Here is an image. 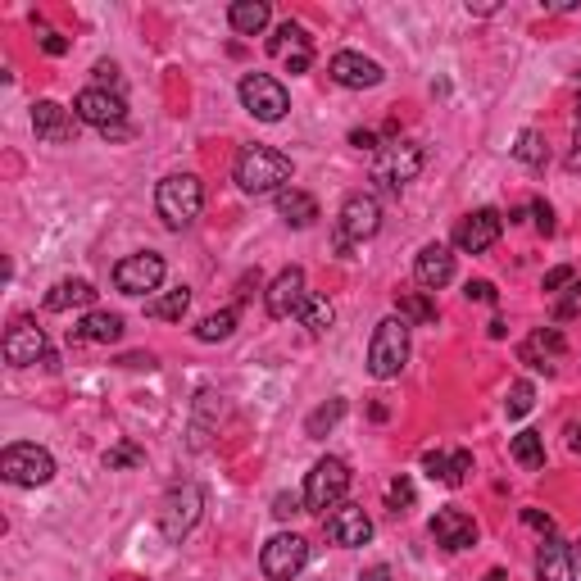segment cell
<instances>
[{
    "mask_svg": "<svg viewBox=\"0 0 581 581\" xmlns=\"http://www.w3.org/2000/svg\"><path fill=\"white\" fill-rule=\"evenodd\" d=\"M300 500H305V495H277L273 513H277V518H291V513H300Z\"/></svg>",
    "mask_w": 581,
    "mask_h": 581,
    "instance_id": "44",
    "label": "cell"
},
{
    "mask_svg": "<svg viewBox=\"0 0 581 581\" xmlns=\"http://www.w3.org/2000/svg\"><path fill=\"white\" fill-rule=\"evenodd\" d=\"M191 309V291L187 286H178V291H164V296L146 300V314L150 318H164V323H182Z\"/></svg>",
    "mask_w": 581,
    "mask_h": 581,
    "instance_id": "28",
    "label": "cell"
},
{
    "mask_svg": "<svg viewBox=\"0 0 581 581\" xmlns=\"http://www.w3.org/2000/svg\"><path fill=\"white\" fill-rule=\"evenodd\" d=\"M268 19H273L268 0H237V5L227 10V23H232V32H241V37H259V32L268 28Z\"/></svg>",
    "mask_w": 581,
    "mask_h": 581,
    "instance_id": "26",
    "label": "cell"
},
{
    "mask_svg": "<svg viewBox=\"0 0 581 581\" xmlns=\"http://www.w3.org/2000/svg\"><path fill=\"white\" fill-rule=\"evenodd\" d=\"M468 473H473V454L454 450L450 454V482H445V486H463V477H468Z\"/></svg>",
    "mask_w": 581,
    "mask_h": 581,
    "instance_id": "39",
    "label": "cell"
},
{
    "mask_svg": "<svg viewBox=\"0 0 581 581\" xmlns=\"http://www.w3.org/2000/svg\"><path fill=\"white\" fill-rule=\"evenodd\" d=\"M532 214H536V227L550 237V232H554V209L545 205V200H532Z\"/></svg>",
    "mask_w": 581,
    "mask_h": 581,
    "instance_id": "43",
    "label": "cell"
},
{
    "mask_svg": "<svg viewBox=\"0 0 581 581\" xmlns=\"http://www.w3.org/2000/svg\"><path fill=\"white\" fill-rule=\"evenodd\" d=\"M237 187L246 191V196H277V191H286V182H291V159L282 155V150L273 146H246L237 155Z\"/></svg>",
    "mask_w": 581,
    "mask_h": 581,
    "instance_id": "1",
    "label": "cell"
},
{
    "mask_svg": "<svg viewBox=\"0 0 581 581\" xmlns=\"http://www.w3.org/2000/svg\"><path fill=\"white\" fill-rule=\"evenodd\" d=\"M532 404H536V386L532 382H513L509 386V400H504V414L522 418V414H532Z\"/></svg>",
    "mask_w": 581,
    "mask_h": 581,
    "instance_id": "35",
    "label": "cell"
},
{
    "mask_svg": "<svg viewBox=\"0 0 581 581\" xmlns=\"http://www.w3.org/2000/svg\"><path fill=\"white\" fill-rule=\"evenodd\" d=\"M386 504H391L395 513L414 509V482H409V477H395V482H391V491H386Z\"/></svg>",
    "mask_w": 581,
    "mask_h": 581,
    "instance_id": "37",
    "label": "cell"
},
{
    "mask_svg": "<svg viewBox=\"0 0 581 581\" xmlns=\"http://www.w3.org/2000/svg\"><path fill=\"white\" fill-rule=\"evenodd\" d=\"M500 232H504L500 209H473V214L459 218V227H454V246L463 255H482V250H491L500 241Z\"/></svg>",
    "mask_w": 581,
    "mask_h": 581,
    "instance_id": "14",
    "label": "cell"
},
{
    "mask_svg": "<svg viewBox=\"0 0 581 581\" xmlns=\"http://www.w3.org/2000/svg\"><path fill=\"white\" fill-rule=\"evenodd\" d=\"M572 568H577V577H581V536L572 541Z\"/></svg>",
    "mask_w": 581,
    "mask_h": 581,
    "instance_id": "52",
    "label": "cell"
},
{
    "mask_svg": "<svg viewBox=\"0 0 581 581\" xmlns=\"http://www.w3.org/2000/svg\"><path fill=\"white\" fill-rule=\"evenodd\" d=\"M78 114H69V109L60 105V100H37L32 105V132H37V141H46V146H64V141L78 137Z\"/></svg>",
    "mask_w": 581,
    "mask_h": 581,
    "instance_id": "16",
    "label": "cell"
},
{
    "mask_svg": "<svg viewBox=\"0 0 581 581\" xmlns=\"http://www.w3.org/2000/svg\"><path fill=\"white\" fill-rule=\"evenodd\" d=\"M522 522L536 527V532H545V536H554V518H550V513H541V509H522Z\"/></svg>",
    "mask_w": 581,
    "mask_h": 581,
    "instance_id": "42",
    "label": "cell"
},
{
    "mask_svg": "<svg viewBox=\"0 0 581 581\" xmlns=\"http://www.w3.org/2000/svg\"><path fill=\"white\" fill-rule=\"evenodd\" d=\"M96 300V286L87 282V277H64V282L50 286V296H46V309L50 314H64V309H82Z\"/></svg>",
    "mask_w": 581,
    "mask_h": 581,
    "instance_id": "24",
    "label": "cell"
},
{
    "mask_svg": "<svg viewBox=\"0 0 581 581\" xmlns=\"http://www.w3.org/2000/svg\"><path fill=\"white\" fill-rule=\"evenodd\" d=\"M486 581H509V577H504V572L495 568V572H486Z\"/></svg>",
    "mask_w": 581,
    "mask_h": 581,
    "instance_id": "54",
    "label": "cell"
},
{
    "mask_svg": "<svg viewBox=\"0 0 581 581\" xmlns=\"http://www.w3.org/2000/svg\"><path fill=\"white\" fill-rule=\"evenodd\" d=\"M341 418H345V400H327L323 409H314V414L305 418V432L318 441V436H327L336 423H341Z\"/></svg>",
    "mask_w": 581,
    "mask_h": 581,
    "instance_id": "34",
    "label": "cell"
},
{
    "mask_svg": "<svg viewBox=\"0 0 581 581\" xmlns=\"http://www.w3.org/2000/svg\"><path fill=\"white\" fill-rule=\"evenodd\" d=\"M5 364L10 368H32V364H50V341L32 318H19L5 336Z\"/></svg>",
    "mask_w": 581,
    "mask_h": 581,
    "instance_id": "13",
    "label": "cell"
},
{
    "mask_svg": "<svg viewBox=\"0 0 581 581\" xmlns=\"http://www.w3.org/2000/svg\"><path fill=\"white\" fill-rule=\"evenodd\" d=\"M327 73H332L336 87H350V91H368L386 78L382 64L368 60V55H359V50H336L332 64H327Z\"/></svg>",
    "mask_w": 581,
    "mask_h": 581,
    "instance_id": "15",
    "label": "cell"
},
{
    "mask_svg": "<svg viewBox=\"0 0 581 581\" xmlns=\"http://www.w3.org/2000/svg\"><path fill=\"white\" fill-rule=\"evenodd\" d=\"M0 477L10 486H46L50 477H55V459H50V450H41V445H5V454H0Z\"/></svg>",
    "mask_w": 581,
    "mask_h": 581,
    "instance_id": "8",
    "label": "cell"
},
{
    "mask_svg": "<svg viewBox=\"0 0 581 581\" xmlns=\"http://www.w3.org/2000/svg\"><path fill=\"white\" fill-rule=\"evenodd\" d=\"M123 336V318L109 314V309H96V314H87L78 327H73V341H87V345H109Z\"/></svg>",
    "mask_w": 581,
    "mask_h": 581,
    "instance_id": "25",
    "label": "cell"
},
{
    "mask_svg": "<svg viewBox=\"0 0 581 581\" xmlns=\"http://www.w3.org/2000/svg\"><path fill=\"white\" fill-rule=\"evenodd\" d=\"M155 209H159V218H164V227H173V232L191 227L200 218V209H205V187H200V178L196 173H173V178H164L155 187Z\"/></svg>",
    "mask_w": 581,
    "mask_h": 581,
    "instance_id": "2",
    "label": "cell"
},
{
    "mask_svg": "<svg viewBox=\"0 0 581 581\" xmlns=\"http://www.w3.org/2000/svg\"><path fill=\"white\" fill-rule=\"evenodd\" d=\"M423 468H427V477H436V482H450V454L427 450L423 454Z\"/></svg>",
    "mask_w": 581,
    "mask_h": 581,
    "instance_id": "38",
    "label": "cell"
},
{
    "mask_svg": "<svg viewBox=\"0 0 581 581\" xmlns=\"http://www.w3.org/2000/svg\"><path fill=\"white\" fill-rule=\"evenodd\" d=\"M577 309H581V282H572V286H568V296H563L559 305H554V318H559V323H568V318L577 314Z\"/></svg>",
    "mask_w": 581,
    "mask_h": 581,
    "instance_id": "40",
    "label": "cell"
},
{
    "mask_svg": "<svg viewBox=\"0 0 581 581\" xmlns=\"http://www.w3.org/2000/svg\"><path fill=\"white\" fill-rule=\"evenodd\" d=\"M200 513H205V491H200L196 482H178L164 495V504H159V536H164L168 545H182L196 532Z\"/></svg>",
    "mask_w": 581,
    "mask_h": 581,
    "instance_id": "4",
    "label": "cell"
},
{
    "mask_svg": "<svg viewBox=\"0 0 581 581\" xmlns=\"http://www.w3.org/2000/svg\"><path fill=\"white\" fill-rule=\"evenodd\" d=\"M513 159H518V164H527V168H545V164H550V146H545V137L536 128H527V132H518Z\"/></svg>",
    "mask_w": 581,
    "mask_h": 581,
    "instance_id": "29",
    "label": "cell"
},
{
    "mask_svg": "<svg viewBox=\"0 0 581 581\" xmlns=\"http://www.w3.org/2000/svg\"><path fill=\"white\" fill-rule=\"evenodd\" d=\"M432 541L441 545V550H450V554H459V550H468V545H477V522L468 518V513H459V509H441L432 518Z\"/></svg>",
    "mask_w": 581,
    "mask_h": 581,
    "instance_id": "19",
    "label": "cell"
},
{
    "mask_svg": "<svg viewBox=\"0 0 581 581\" xmlns=\"http://www.w3.org/2000/svg\"><path fill=\"white\" fill-rule=\"evenodd\" d=\"M572 282H577V273H572V268L563 264V268H554V273H545L541 291H563V286H572Z\"/></svg>",
    "mask_w": 581,
    "mask_h": 581,
    "instance_id": "41",
    "label": "cell"
},
{
    "mask_svg": "<svg viewBox=\"0 0 581 581\" xmlns=\"http://www.w3.org/2000/svg\"><path fill=\"white\" fill-rule=\"evenodd\" d=\"M345 491H350V463L327 454V459H318L305 477V509L309 513L336 509V504L345 500Z\"/></svg>",
    "mask_w": 581,
    "mask_h": 581,
    "instance_id": "6",
    "label": "cell"
},
{
    "mask_svg": "<svg viewBox=\"0 0 581 581\" xmlns=\"http://www.w3.org/2000/svg\"><path fill=\"white\" fill-rule=\"evenodd\" d=\"M264 300H268V318H291V314H300V305L309 300V291H305V268H282V273L273 277V286L264 291Z\"/></svg>",
    "mask_w": 581,
    "mask_h": 581,
    "instance_id": "17",
    "label": "cell"
},
{
    "mask_svg": "<svg viewBox=\"0 0 581 581\" xmlns=\"http://www.w3.org/2000/svg\"><path fill=\"white\" fill-rule=\"evenodd\" d=\"M536 581H577L572 568V545L559 536H545L541 550H536Z\"/></svg>",
    "mask_w": 581,
    "mask_h": 581,
    "instance_id": "23",
    "label": "cell"
},
{
    "mask_svg": "<svg viewBox=\"0 0 581 581\" xmlns=\"http://www.w3.org/2000/svg\"><path fill=\"white\" fill-rule=\"evenodd\" d=\"M572 114H577V128H581V87H577V109H572Z\"/></svg>",
    "mask_w": 581,
    "mask_h": 581,
    "instance_id": "55",
    "label": "cell"
},
{
    "mask_svg": "<svg viewBox=\"0 0 581 581\" xmlns=\"http://www.w3.org/2000/svg\"><path fill=\"white\" fill-rule=\"evenodd\" d=\"M418 173H423V146H414V141H391L373 159V182H382L391 196H400Z\"/></svg>",
    "mask_w": 581,
    "mask_h": 581,
    "instance_id": "7",
    "label": "cell"
},
{
    "mask_svg": "<svg viewBox=\"0 0 581 581\" xmlns=\"http://www.w3.org/2000/svg\"><path fill=\"white\" fill-rule=\"evenodd\" d=\"M114 82H119V69H114V64H109V60H100L96 64V87H114Z\"/></svg>",
    "mask_w": 581,
    "mask_h": 581,
    "instance_id": "45",
    "label": "cell"
},
{
    "mask_svg": "<svg viewBox=\"0 0 581 581\" xmlns=\"http://www.w3.org/2000/svg\"><path fill=\"white\" fill-rule=\"evenodd\" d=\"M164 255H155V250H141V255H128L114 264V286H119L123 296H150V291H159L164 286Z\"/></svg>",
    "mask_w": 581,
    "mask_h": 581,
    "instance_id": "12",
    "label": "cell"
},
{
    "mask_svg": "<svg viewBox=\"0 0 581 581\" xmlns=\"http://www.w3.org/2000/svg\"><path fill=\"white\" fill-rule=\"evenodd\" d=\"M359 581H391V568H386V563H373V568H368Z\"/></svg>",
    "mask_w": 581,
    "mask_h": 581,
    "instance_id": "50",
    "label": "cell"
},
{
    "mask_svg": "<svg viewBox=\"0 0 581 581\" xmlns=\"http://www.w3.org/2000/svg\"><path fill=\"white\" fill-rule=\"evenodd\" d=\"M509 450H513V459H518L522 468H532V473H536V468H545V436L541 432H518Z\"/></svg>",
    "mask_w": 581,
    "mask_h": 581,
    "instance_id": "30",
    "label": "cell"
},
{
    "mask_svg": "<svg viewBox=\"0 0 581 581\" xmlns=\"http://www.w3.org/2000/svg\"><path fill=\"white\" fill-rule=\"evenodd\" d=\"M327 536L341 550H359V545L373 541V518L364 509H355V504H336V513L327 518Z\"/></svg>",
    "mask_w": 581,
    "mask_h": 581,
    "instance_id": "18",
    "label": "cell"
},
{
    "mask_svg": "<svg viewBox=\"0 0 581 581\" xmlns=\"http://www.w3.org/2000/svg\"><path fill=\"white\" fill-rule=\"evenodd\" d=\"M414 277H418V286H423V291H441V286H450L454 282V255H450V246L432 241V246L418 250Z\"/></svg>",
    "mask_w": 581,
    "mask_h": 581,
    "instance_id": "22",
    "label": "cell"
},
{
    "mask_svg": "<svg viewBox=\"0 0 581 581\" xmlns=\"http://www.w3.org/2000/svg\"><path fill=\"white\" fill-rule=\"evenodd\" d=\"M400 318L409 327H414V323H436L432 296H427V291H404V296H400Z\"/></svg>",
    "mask_w": 581,
    "mask_h": 581,
    "instance_id": "33",
    "label": "cell"
},
{
    "mask_svg": "<svg viewBox=\"0 0 581 581\" xmlns=\"http://www.w3.org/2000/svg\"><path fill=\"white\" fill-rule=\"evenodd\" d=\"M237 91H241V105H246V114H255L259 123H277V119H286V109H291V96H286V87L277 78H268V73H246Z\"/></svg>",
    "mask_w": 581,
    "mask_h": 581,
    "instance_id": "11",
    "label": "cell"
},
{
    "mask_svg": "<svg viewBox=\"0 0 581 581\" xmlns=\"http://www.w3.org/2000/svg\"><path fill=\"white\" fill-rule=\"evenodd\" d=\"M568 436H572V450H581V427H577V423L568 427Z\"/></svg>",
    "mask_w": 581,
    "mask_h": 581,
    "instance_id": "53",
    "label": "cell"
},
{
    "mask_svg": "<svg viewBox=\"0 0 581 581\" xmlns=\"http://www.w3.org/2000/svg\"><path fill=\"white\" fill-rule=\"evenodd\" d=\"M232 332H237V309H218V314L200 318V327H196V341L214 345V341H227V336H232Z\"/></svg>",
    "mask_w": 581,
    "mask_h": 581,
    "instance_id": "31",
    "label": "cell"
},
{
    "mask_svg": "<svg viewBox=\"0 0 581 581\" xmlns=\"http://www.w3.org/2000/svg\"><path fill=\"white\" fill-rule=\"evenodd\" d=\"M404 364H409V323L400 314H391L377 323L373 341H368V373L377 382H391V377L404 373Z\"/></svg>",
    "mask_w": 581,
    "mask_h": 581,
    "instance_id": "3",
    "label": "cell"
},
{
    "mask_svg": "<svg viewBox=\"0 0 581 581\" xmlns=\"http://www.w3.org/2000/svg\"><path fill=\"white\" fill-rule=\"evenodd\" d=\"M563 336L554 332V327H545V332H536V336H527V341L518 345V359L527 368H536V373H545V377H554V368H559V359H563Z\"/></svg>",
    "mask_w": 581,
    "mask_h": 581,
    "instance_id": "21",
    "label": "cell"
},
{
    "mask_svg": "<svg viewBox=\"0 0 581 581\" xmlns=\"http://www.w3.org/2000/svg\"><path fill=\"white\" fill-rule=\"evenodd\" d=\"M568 173H581V128L572 137V150H568Z\"/></svg>",
    "mask_w": 581,
    "mask_h": 581,
    "instance_id": "48",
    "label": "cell"
},
{
    "mask_svg": "<svg viewBox=\"0 0 581 581\" xmlns=\"http://www.w3.org/2000/svg\"><path fill=\"white\" fill-rule=\"evenodd\" d=\"M468 300H486V305H491V300H495V286L491 282H468Z\"/></svg>",
    "mask_w": 581,
    "mask_h": 581,
    "instance_id": "47",
    "label": "cell"
},
{
    "mask_svg": "<svg viewBox=\"0 0 581 581\" xmlns=\"http://www.w3.org/2000/svg\"><path fill=\"white\" fill-rule=\"evenodd\" d=\"M41 50H46V55H64V50H69V41H64L60 32H41Z\"/></svg>",
    "mask_w": 581,
    "mask_h": 581,
    "instance_id": "46",
    "label": "cell"
},
{
    "mask_svg": "<svg viewBox=\"0 0 581 581\" xmlns=\"http://www.w3.org/2000/svg\"><path fill=\"white\" fill-rule=\"evenodd\" d=\"M350 146H359V150H382L373 132H350Z\"/></svg>",
    "mask_w": 581,
    "mask_h": 581,
    "instance_id": "49",
    "label": "cell"
},
{
    "mask_svg": "<svg viewBox=\"0 0 581 581\" xmlns=\"http://www.w3.org/2000/svg\"><path fill=\"white\" fill-rule=\"evenodd\" d=\"M277 214L291 227H309V223H318V200L309 196V191L286 187V191H277Z\"/></svg>",
    "mask_w": 581,
    "mask_h": 581,
    "instance_id": "27",
    "label": "cell"
},
{
    "mask_svg": "<svg viewBox=\"0 0 581 581\" xmlns=\"http://www.w3.org/2000/svg\"><path fill=\"white\" fill-rule=\"evenodd\" d=\"M73 114H78L82 123H91L100 137L128 128V100H123L119 91H105V87H87V91H82L78 105H73Z\"/></svg>",
    "mask_w": 581,
    "mask_h": 581,
    "instance_id": "10",
    "label": "cell"
},
{
    "mask_svg": "<svg viewBox=\"0 0 581 581\" xmlns=\"http://www.w3.org/2000/svg\"><path fill=\"white\" fill-rule=\"evenodd\" d=\"M377 227H382V200L368 196V191L345 196L341 214H336V250L345 255L350 246H364V241H373Z\"/></svg>",
    "mask_w": 581,
    "mask_h": 581,
    "instance_id": "5",
    "label": "cell"
},
{
    "mask_svg": "<svg viewBox=\"0 0 581 581\" xmlns=\"http://www.w3.org/2000/svg\"><path fill=\"white\" fill-rule=\"evenodd\" d=\"M268 55H277V60H286V73H305L309 64H314V50H309V37L300 23L286 19L282 28H277V37L268 41Z\"/></svg>",
    "mask_w": 581,
    "mask_h": 581,
    "instance_id": "20",
    "label": "cell"
},
{
    "mask_svg": "<svg viewBox=\"0 0 581 581\" xmlns=\"http://www.w3.org/2000/svg\"><path fill=\"white\" fill-rule=\"evenodd\" d=\"M305 563H309V541L296 532H277L264 545V554H259V568H264L268 581H296L305 572Z\"/></svg>",
    "mask_w": 581,
    "mask_h": 581,
    "instance_id": "9",
    "label": "cell"
},
{
    "mask_svg": "<svg viewBox=\"0 0 581 581\" xmlns=\"http://www.w3.org/2000/svg\"><path fill=\"white\" fill-rule=\"evenodd\" d=\"M137 463H146V450H141V445H132V441L105 450V468H109V473H114V468H137Z\"/></svg>",
    "mask_w": 581,
    "mask_h": 581,
    "instance_id": "36",
    "label": "cell"
},
{
    "mask_svg": "<svg viewBox=\"0 0 581 581\" xmlns=\"http://www.w3.org/2000/svg\"><path fill=\"white\" fill-rule=\"evenodd\" d=\"M296 318H300V323H305L314 336H323L327 327H332L336 309H332V300H327V296H309L305 305H300V314H296Z\"/></svg>",
    "mask_w": 581,
    "mask_h": 581,
    "instance_id": "32",
    "label": "cell"
},
{
    "mask_svg": "<svg viewBox=\"0 0 581 581\" xmlns=\"http://www.w3.org/2000/svg\"><path fill=\"white\" fill-rule=\"evenodd\" d=\"M123 368H155V355H128V359H119Z\"/></svg>",
    "mask_w": 581,
    "mask_h": 581,
    "instance_id": "51",
    "label": "cell"
}]
</instances>
